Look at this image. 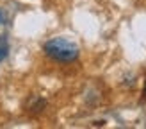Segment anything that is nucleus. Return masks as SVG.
I'll return each instance as SVG.
<instances>
[{
  "label": "nucleus",
  "mask_w": 146,
  "mask_h": 129,
  "mask_svg": "<svg viewBox=\"0 0 146 129\" xmlns=\"http://www.w3.org/2000/svg\"><path fill=\"white\" fill-rule=\"evenodd\" d=\"M45 54L54 61L71 63L78 57V47L66 38H52L45 43Z\"/></svg>",
  "instance_id": "obj_1"
},
{
  "label": "nucleus",
  "mask_w": 146,
  "mask_h": 129,
  "mask_svg": "<svg viewBox=\"0 0 146 129\" xmlns=\"http://www.w3.org/2000/svg\"><path fill=\"white\" fill-rule=\"evenodd\" d=\"M45 106H46V102H45L43 99H32V104H29V106H27V110H29V111H32V113H39Z\"/></svg>",
  "instance_id": "obj_2"
},
{
  "label": "nucleus",
  "mask_w": 146,
  "mask_h": 129,
  "mask_svg": "<svg viewBox=\"0 0 146 129\" xmlns=\"http://www.w3.org/2000/svg\"><path fill=\"white\" fill-rule=\"evenodd\" d=\"M7 54H9V43H7L5 36H0V63L7 57Z\"/></svg>",
  "instance_id": "obj_3"
},
{
  "label": "nucleus",
  "mask_w": 146,
  "mask_h": 129,
  "mask_svg": "<svg viewBox=\"0 0 146 129\" xmlns=\"http://www.w3.org/2000/svg\"><path fill=\"white\" fill-rule=\"evenodd\" d=\"M0 24H5V14L2 9H0Z\"/></svg>",
  "instance_id": "obj_4"
},
{
  "label": "nucleus",
  "mask_w": 146,
  "mask_h": 129,
  "mask_svg": "<svg viewBox=\"0 0 146 129\" xmlns=\"http://www.w3.org/2000/svg\"><path fill=\"white\" fill-rule=\"evenodd\" d=\"M143 95L146 97V81H144V90H143Z\"/></svg>",
  "instance_id": "obj_5"
}]
</instances>
